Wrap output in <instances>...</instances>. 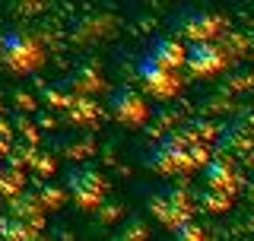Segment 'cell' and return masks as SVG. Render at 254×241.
Here are the masks:
<instances>
[{"label":"cell","instance_id":"obj_1","mask_svg":"<svg viewBox=\"0 0 254 241\" xmlns=\"http://www.w3.org/2000/svg\"><path fill=\"white\" fill-rule=\"evenodd\" d=\"M203 162V149L190 146L181 136H169V140L159 143V149L149 156V165L159 168V172H185V168H194Z\"/></svg>","mask_w":254,"mask_h":241},{"label":"cell","instance_id":"obj_2","mask_svg":"<svg viewBox=\"0 0 254 241\" xmlns=\"http://www.w3.org/2000/svg\"><path fill=\"white\" fill-rule=\"evenodd\" d=\"M137 76H140L143 89H146L149 95H156V99H172V95L181 89V79H178V73H175V67L156 60L149 51L137 60Z\"/></svg>","mask_w":254,"mask_h":241},{"label":"cell","instance_id":"obj_3","mask_svg":"<svg viewBox=\"0 0 254 241\" xmlns=\"http://www.w3.org/2000/svg\"><path fill=\"white\" fill-rule=\"evenodd\" d=\"M226 63H229L226 48L216 45L213 38H197V42H190L185 48V63H181V67H188L194 76H213V73H219Z\"/></svg>","mask_w":254,"mask_h":241},{"label":"cell","instance_id":"obj_4","mask_svg":"<svg viewBox=\"0 0 254 241\" xmlns=\"http://www.w3.org/2000/svg\"><path fill=\"white\" fill-rule=\"evenodd\" d=\"M67 190L83 210H92V206H99L102 197H105V181H102V175L92 172L89 165H79V168H70L67 172Z\"/></svg>","mask_w":254,"mask_h":241},{"label":"cell","instance_id":"obj_5","mask_svg":"<svg viewBox=\"0 0 254 241\" xmlns=\"http://www.w3.org/2000/svg\"><path fill=\"white\" fill-rule=\"evenodd\" d=\"M0 58H3V63H10L13 70H32L42 60V48L26 32H6L0 38Z\"/></svg>","mask_w":254,"mask_h":241},{"label":"cell","instance_id":"obj_6","mask_svg":"<svg viewBox=\"0 0 254 241\" xmlns=\"http://www.w3.org/2000/svg\"><path fill=\"white\" fill-rule=\"evenodd\" d=\"M108 108H111V115L127 127L143 124V120H146V111H149L146 102H143V95L137 89H130V86H118V89L108 95Z\"/></svg>","mask_w":254,"mask_h":241},{"label":"cell","instance_id":"obj_7","mask_svg":"<svg viewBox=\"0 0 254 241\" xmlns=\"http://www.w3.org/2000/svg\"><path fill=\"white\" fill-rule=\"evenodd\" d=\"M149 210H153L165 226H178L181 219H188V194L181 187H159L153 200H149Z\"/></svg>","mask_w":254,"mask_h":241},{"label":"cell","instance_id":"obj_8","mask_svg":"<svg viewBox=\"0 0 254 241\" xmlns=\"http://www.w3.org/2000/svg\"><path fill=\"white\" fill-rule=\"evenodd\" d=\"M175 29L181 32L185 38L197 42V38H216L222 32V19L206 10H185L175 16Z\"/></svg>","mask_w":254,"mask_h":241},{"label":"cell","instance_id":"obj_9","mask_svg":"<svg viewBox=\"0 0 254 241\" xmlns=\"http://www.w3.org/2000/svg\"><path fill=\"white\" fill-rule=\"evenodd\" d=\"M206 187L210 190H222V194H232L235 184H238V175H235V165L229 159H213L206 165Z\"/></svg>","mask_w":254,"mask_h":241},{"label":"cell","instance_id":"obj_10","mask_svg":"<svg viewBox=\"0 0 254 241\" xmlns=\"http://www.w3.org/2000/svg\"><path fill=\"white\" fill-rule=\"evenodd\" d=\"M149 54H153L156 60H162V63H169V67L178 70L181 63H185V48H181L175 38H153V45H149Z\"/></svg>","mask_w":254,"mask_h":241},{"label":"cell","instance_id":"obj_11","mask_svg":"<svg viewBox=\"0 0 254 241\" xmlns=\"http://www.w3.org/2000/svg\"><path fill=\"white\" fill-rule=\"evenodd\" d=\"M0 232H3V238H32V226H26L22 219L0 222Z\"/></svg>","mask_w":254,"mask_h":241}]
</instances>
